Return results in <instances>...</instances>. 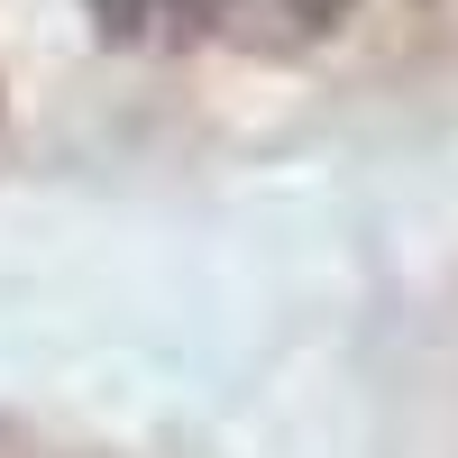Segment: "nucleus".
Here are the masks:
<instances>
[{
  "label": "nucleus",
  "instance_id": "1",
  "mask_svg": "<svg viewBox=\"0 0 458 458\" xmlns=\"http://www.w3.org/2000/svg\"><path fill=\"white\" fill-rule=\"evenodd\" d=\"M92 28L110 37V47H183V37H211L229 19V0H83Z\"/></svg>",
  "mask_w": 458,
  "mask_h": 458
},
{
  "label": "nucleus",
  "instance_id": "2",
  "mask_svg": "<svg viewBox=\"0 0 458 458\" xmlns=\"http://www.w3.org/2000/svg\"><path fill=\"white\" fill-rule=\"evenodd\" d=\"M276 10L293 19V37H330L339 19H349V10H358V0H276Z\"/></svg>",
  "mask_w": 458,
  "mask_h": 458
}]
</instances>
